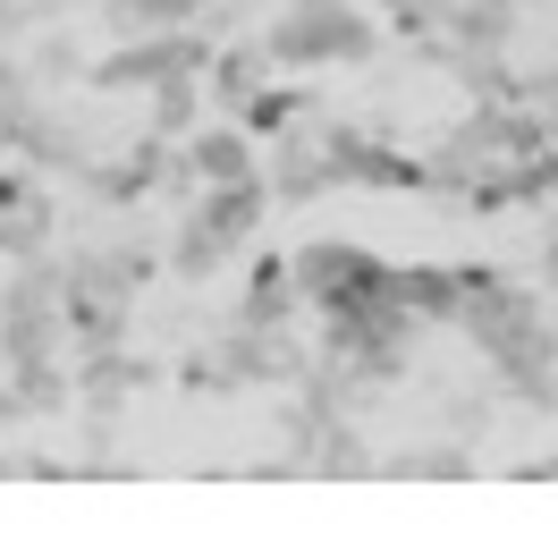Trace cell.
Returning <instances> with one entry per match:
<instances>
[{
	"mask_svg": "<svg viewBox=\"0 0 558 533\" xmlns=\"http://www.w3.org/2000/svg\"><path fill=\"white\" fill-rule=\"evenodd\" d=\"M271 69H364L381 51V26L355 0H279L263 17Z\"/></svg>",
	"mask_w": 558,
	"mask_h": 533,
	"instance_id": "5b68a950",
	"label": "cell"
},
{
	"mask_svg": "<svg viewBox=\"0 0 558 533\" xmlns=\"http://www.w3.org/2000/svg\"><path fill=\"white\" fill-rule=\"evenodd\" d=\"M263 170L254 161V136L238 119H204L195 136H178V161H170V186H211V178H245Z\"/></svg>",
	"mask_w": 558,
	"mask_h": 533,
	"instance_id": "7c38bea8",
	"label": "cell"
},
{
	"mask_svg": "<svg viewBox=\"0 0 558 533\" xmlns=\"http://www.w3.org/2000/svg\"><path fill=\"white\" fill-rule=\"evenodd\" d=\"M524 483H558V458H524Z\"/></svg>",
	"mask_w": 558,
	"mask_h": 533,
	"instance_id": "1f68e13d",
	"label": "cell"
},
{
	"mask_svg": "<svg viewBox=\"0 0 558 533\" xmlns=\"http://www.w3.org/2000/svg\"><path fill=\"white\" fill-rule=\"evenodd\" d=\"M43 76L26 69V60H9V51H0V161H17V153H26V136H35L43 128Z\"/></svg>",
	"mask_w": 558,
	"mask_h": 533,
	"instance_id": "ac0fdd59",
	"label": "cell"
},
{
	"mask_svg": "<svg viewBox=\"0 0 558 533\" xmlns=\"http://www.w3.org/2000/svg\"><path fill=\"white\" fill-rule=\"evenodd\" d=\"M542 144H550V136H542L533 102H474L449 136L423 153V170H432L440 195H465L474 178H499V170H517V161H533Z\"/></svg>",
	"mask_w": 558,
	"mask_h": 533,
	"instance_id": "3957f363",
	"label": "cell"
},
{
	"mask_svg": "<svg viewBox=\"0 0 558 533\" xmlns=\"http://www.w3.org/2000/svg\"><path fill=\"white\" fill-rule=\"evenodd\" d=\"M26 69H35L43 85H69V76L85 69V60H76V35H43V43H35V60H26Z\"/></svg>",
	"mask_w": 558,
	"mask_h": 533,
	"instance_id": "484cf974",
	"label": "cell"
},
{
	"mask_svg": "<svg viewBox=\"0 0 558 533\" xmlns=\"http://www.w3.org/2000/svg\"><path fill=\"white\" fill-rule=\"evenodd\" d=\"M296 314V271H288V254H254V271H245V296L229 322H254V330H288Z\"/></svg>",
	"mask_w": 558,
	"mask_h": 533,
	"instance_id": "d6986e66",
	"label": "cell"
},
{
	"mask_svg": "<svg viewBox=\"0 0 558 533\" xmlns=\"http://www.w3.org/2000/svg\"><path fill=\"white\" fill-rule=\"evenodd\" d=\"M288 271H296V305H348V296H373L389 288V254H373L364 238H305V246L288 254Z\"/></svg>",
	"mask_w": 558,
	"mask_h": 533,
	"instance_id": "30bf717a",
	"label": "cell"
},
{
	"mask_svg": "<svg viewBox=\"0 0 558 533\" xmlns=\"http://www.w3.org/2000/svg\"><path fill=\"white\" fill-rule=\"evenodd\" d=\"M415 339H423V322L407 314L389 288L348 296V305H330V314H322V355H339L355 381H373V390H389V381H407V373H415Z\"/></svg>",
	"mask_w": 558,
	"mask_h": 533,
	"instance_id": "277c9868",
	"label": "cell"
},
{
	"mask_svg": "<svg viewBox=\"0 0 558 533\" xmlns=\"http://www.w3.org/2000/svg\"><path fill=\"white\" fill-rule=\"evenodd\" d=\"M465 271V305L457 330L474 339L490 390L524 398V407H558V305H542L524 280H508L499 263H457Z\"/></svg>",
	"mask_w": 558,
	"mask_h": 533,
	"instance_id": "6da1fadb",
	"label": "cell"
},
{
	"mask_svg": "<svg viewBox=\"0 0 558 533\" xmlns=\"http://www.w3.org/2000/svg\"><path fill=\"white\" fill-rule=\"evenodd\" d=\"M26 35V0H0V43H17Z\"/></svg>",
	"mask_w": 558,
	"mask_h": 533,
	"instance_id": "4dcf8cb0",
	"label": "cell"
},
{
	"mask_svg": "<svg viewBox=\"0 0 558 533\" xmlns=\"http://www.w3.org/2000/svg\"><path fill=\"white\" fill-rule=\"evenodd\" d=\"M533 263H542V280L558 288V195L542 204V238H533Z\"/></svg>",
	"mask_w": 558,
	"mask_h": 533,
	"instance_id": "f1b7e54d",
	"label": "cell"
},
{
	"mask_svg": "<svg viewBox=\"0 0 558 533\" xmlns=\"http://www.w3.org/2000/svg\"><path fill=\"white\" fill-rule=\"evenodd\" d=\"M271 220V178L245 170V178H211L204 195L186 204V220L170 229V271L186 288H204L220 263H238L254 246V229Z\"/></svg>",
	"mask_w": 558,
	"mask_h": 533,
	"instance_id": "7a4b0ae2",
	"label": "cell"
},
{
	"mask_svg": "<svg viewBox=\"0 0 558 533\" xmlns=\"http://www.w3.org/2000/svg\"><path fill=\"white\" fill-rule=\"evenodd\" d=\"M26 424H35V407H26V390L0 373V432H26Z\"/></svg>",
	"mask_w": 558,
	"mask_h": 533,
	"instance_id": "f546056e",
	"label": "cell"
},
{
	"mask_svg": "<svg viewBox=\"0 0 558 533\" xmlns=\"http://www.w3.org/2000/svg\"><path fill=\"white\" fill-rule=\"evenodd\" d=\"M204 76H170V85H153V136H195V128H204Z\"/></svg>",
	"mask_w": 558,
	"mask_h": 533,
	"instance_id": "7402d4cb",
	"label": "cell"
},
{
	"mask_svg": "<svg viewBox=\"0 0 558 533\" xmlns=\"http://www.w3.org/2000/svg\"><path fill=\"white\" fill-rule=\"evenodd\" d=\"M263 76H271V51H263V35H254V43L220 35V43H211V69H204V102L238 119V102L263 85Z\"/></svg>",
	"mask_w": 558,
	"mask_h": 533,
	"instance_id": "e0dca14e",
	"label": "cell"
},
{
	"mask_svg": "<svg viewBox=\"0 0 558 533\" xmlns=\"http://www.w3.org/2000/svg\"><path fill=\"white\" fill-rule=\"evenodd\" d=\"M110 263H119L136 288H153V271H161V263H153V246H136V238H110Z\"/></svg>",
	"mask_w": 558,
	"mask_h": 533,
	"instance_id": "83f0119b",
	"label": "cell"
},
{
	"mask_svg": "<svg viewBox=\"0 0 558 533\" xmlns=\"http://www.w3.org/2000/svg\"><path fill=\"white\" fill-rule=\"evenodd\" d=\"M60 348H69V314H60V254L9 263V288H0V373H9V381L51 373Z\"/></svg>",
	"mask_w": 558,
	"mask_h": 533,
	"instance_id": "8992f818",
	"label": "cell"
},
{
	"mask_svg": "<svg viewBox=\"0 0 558 533\" xmlns=\"http://www.w3.org/2000/svg\"><path fill=\"white\" fill-rule=\"evenodd\" d=\"M524 102H533V119H542V136L558 144V69H542V76H524Z\"/></svg>",
	"mask_w": 558,
	"mask_h": 533,
	"instance_id": "4316f807",
	"label": "cell"
},
{
	"mask_svg": "<svg viewBox=\"0 0 558 533\" xmlns=\"http://www.w3.org/2000/svg\"><path fill=\"white\" fill-rule=\"evenodd\" d=\"M373 9H381L407 43H415V35H440V17H449V0H373Z\"/></svg>",
	"mask_w": 558,
	"mask_h": 533,
	"instance_id": "d4e9b609",
	"label": "cell"
},
{
	"mask_svg": "<svg viewBox=\"0 0 558 533\" xmlns=\"http://www.w3.org/2000/svg\"><path fill=\"white\" fill-rule=\"evenodd\" d=\"M517 26H524V0H449L440 43H449V51H508Z\"/></svg>",
	"mask_w": 558,
	"mask_h": 533,
	"instance_id": "2e32d148",
	"label": "cell"
},
{
	"mask_svg": "<svg viewBox=\"0 0 558 533\" xmlns=\"http://www.w3.org/2000/svg\"><path fill=\"white\" fill-rule=\"evenodd\" d=\"M211 0H102L110 35H144V26H204Z\"/></svg>",
	"mask_w": 558,
	"mask_h": 533,
	"instance_id": "603a6c76",
	"label": "cell"
},
{
	"mask_svg": "<svg viewBox=\"0 0 558 533\" xmlns=\"http://www.w3.org/2000/svg\"><path fill=\"white\" fill-rule=\"evenodd\" d=\"M314 355L296 348L288 330H254V322H229L220 339H211L178 381L186 390H296V373H305Z\"/></svg>",
	"mask_w": 558,
	"mask_h": 533,
	"instance_id": "ba28073f",
	"label": "cell"
},
{
	"mask_svg": "<svg viewBox=\"0 0 558 533\" xmlns=\"http://www.w3.org/2000/svg\"><path fill=\"white\" fill-rule=\"evenodd\" d=\"M170 161H178L170 136H153V128H144L119 161H85V170H76V186H94L102 204H144L153 186H170Z\"/></svg>",
	"mask_w": 558,
	"mask_h": 533,
	"instance_id": "4fadbf2b",
	"label": "cell"
},
{
	"mask_svg": "<svg viewBox=\"0 0 558 533\" xmlns=\"http://www.w3.org/2000/svg\"><path fill=\"white\" fill-rule=\"evenodd\" d=\"M322 153H330V178H339V186H381V195H423V186H432V170H423L415 153L364 136V128H322Z\"/></svg>",
	"mask_w": 558,
	"mask_h": 533,
	"instance_id": "8fae6325",
	"label": "cell"
},
{
	"mask_svg": "<svg viewBox=\"0 0 558 533\" xmlns=\"http://www.w3.org/2000/svg\"><path fill=\"white\" fill-rule=\"evenodd\" d=\"M305 110H314V94H305V85H279V76H263V85L238 102V128H245V136H279V128H296Z\"/></svg>",
	"mask_w": 558,
	"mask_h": 533,
	"instance_id": "44dd1931",
	"label": "cell"
},
{
	"mask_svg": "<svg viewBox=\"0 0 558 533\" xmlns=\"http://www.w3.org/2000/svg\"><path fill=\"white\" fill-rule=\"evenodd\" d=\"M9 474H17V449H0V483H9Z\"/></svg>",
	"mask_w": 558,
	"mask_h": 533,
	"instance_id": "d6a6232c",
	"label": "cell"
},
{
	"mask_svg": "<svg viewBox=\"0 0 558 533\" xmlns=\"http://www.w3.org/2000/svg\"><path fill=\"white\" fill-rule=\"evenodd\" d=\"M26 9H76V0H26Z\"/></svg>",
	"mask_w": 558,
	"mask_h": 533,
	"instance_id": "836d02e7",
	"label": "cell"
},
{
	"mask_svg": "<svg viewBox=\"0 0 558 533\" xmlns=\"http://www.w3.org/2000/svg\"><path fill=\"white\" fill-rule=\"evenodd\" d=\"M136 296H144V288L110 263V246L60 254V314H69V348L76 355L119 348V339H128V322H136Z\"/></svg>",
	"mask_w": 558,
	"mask_h": 533,
	"instance_id": "52a82bcc",
	"label": "cell"
},
{
	"mask_svg": "<svg viewBox=\"0 0 558 533\" xmlns=\"http://www.w3.org/2000/svg\"><path fill=\"white\" fill-rule=\"evenodd\" d=\"M389 474H415V483H465L474 474V449H465V432L457 440H423L407 458H389Z\"/></svg>",
	"mask_w": 558,
	"mask_h": 533,
	"instance_id": "cb8c5ba5",
	"label": "cell"
},
{
	"mask_svg": "<svg viewBox=\"0 0 558 533\" xmlns=\"http://www.w3.org/2000/svg\"><path fill=\"white\" fill-rule=\"evenodd\" d=\"M389 296H398L415 322H457L465 271H457V263H389Z\"/></svg>",
	"mask_w": 558,
	"mask_h": 533,
	"instance_id": "9a60e30c",
	"label": "cell"
},
{
	"mask_svg": "<svg viewBox=\"0 0 558 533\" xmlns=\"http://www.w3.org/2000/svg\"><path fill=\"white\" fill-rule=\"evenodd\" d=\"M211 26H144V35H119V51H102L85 85L94 94H153L170 76H204L211 69Z\"/></svg>",
	"mask_w": 558,
	"mask_h": 533,
	"instance_id": "9c48e42d",
	"label": "cell"
},
{
	"mask_svg": "<svg viewBox=\"0 0 558 533\" xmlns=\"http://www.w3.org/2000/svg\"><path fill=\"white\" fill-rule=\"evenodd\" d=\"M51 238H60V213H51L43 186H26L17 204H0V263H35V254H51Z\"/></svg>",
	"mask_w": 558,
	"mask_h": 533,
	"instance_id": "ffe728a7",
	"label": "cell"
},
{
	"mask_svg": "<svg viewBox=\"0 0 558 533\" xmlns=\"http://www.w3.org/2000/svg\"><path fill=\"white\" fill-rule=\"evenodd\" d=\"M263 178H271V204H314V195H330L339 178H330V153H322V128H279L271 136V161H263Z\"/></svg>",
	"mask_w": 558,
	"mask_h": 533,
	"instance_id": "5bb4252c",
	"label": "cell"
}]
</instances>
